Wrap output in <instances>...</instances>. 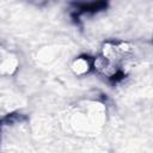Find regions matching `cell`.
Masks as SVG:
<instances>
[{
  "label": "cell",
  "mask_w": 153,
  "mask_h": 153,
  "mask_svg": "<svg viewBox=\"0 0 153 153\" xmlns=\"http://www.w3.org/2000/svg\"><path fill=\"white\" fill-rule=\"evenodd\" d=\"M73 69L76 74H82V73H86L88 71V61L87 59H84V57H80V59H76L73 63Z\"/></svg>",
  "instance_id": "1"
}]
</instances>
